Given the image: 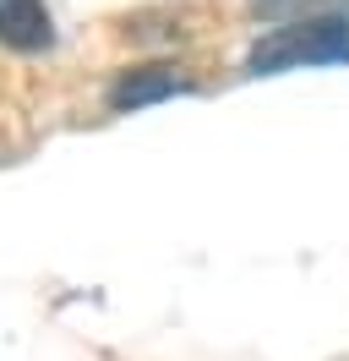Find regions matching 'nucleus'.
<instances>
[{
  "mask_svg": "<svg viewBox=\"0 0 349 361\" xmlns=\"http://www.w3.org/2000/svg\"><path fill=\"white\" fill-rule=\"evenodd\" d=\"M317 61H349V0L333 6L322 17H305V23L273 27L246 66L257 71H289V66H317Z\"/></svg>",
  "mask_w": 349,
  "mask_h": 361,
  "instance_id": "nucleus-1",
  "label": "nucleus"
},
{
  "mask_svg": "<svg viewBox=\"0 0 349 361\" xmlns=\"http://www.w3.org/2000/svg\"><path fill=\"white\" fill-rule=\"evenodd\" d=\"M55 39V23L44 11V0H0V44L17 55H39Z\"/></svg>",
  "mask_w": 349,
  "mask_h": 361,
  "instance_id": "nucleus-2",
  "label": "nucleus"
},
{
  "mask_svg": "<svg viewBox=\"0 0 349 361\" xmlns=\"http://www.w3.org/2000/svg\"><path fill=\"white\" fill-rule=\"evenodd\" d=\"M186 88V77H174L164 66H148V71H131L120 77L115 88H109V104L115 110H131V104H148V99H164V93H180Z\"/></svg>",
  "mask_w": 349,
  "mask_h": 361,
  "instance_id": "nucleus-3",
  "label": "nucleus"
},
{
  "mask_svg": "<svg viewBox=\"0 0 349 361\" xmlns=\"http://www.w3.org/2000/svg\"><path fill=\"white\" fill-rule=\"evenodd\" d=\"M333 6H344V0H251V11H257L262 23H305V17H322V11H333Z\"/></svg>",
  "mask_w": 349,
  "mask_h": 361,
  "instance_id": "nucleus-4",
  "label": "nucleus"
}]
</instances>
